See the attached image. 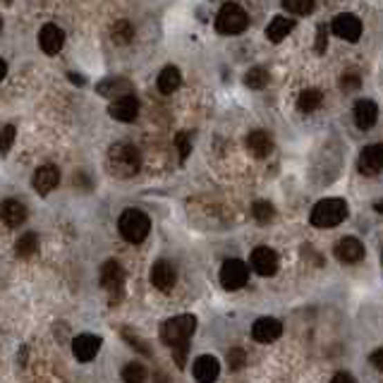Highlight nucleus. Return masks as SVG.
<instances>
[{
	"label": "nucleus",
	"mask_w": 383,
	"mask_h": 383,
	"mask_svg": "<svg viewBox=\"0 0 383 383\" xmlns=\"http://www.w3.org/2000/svg\"><path fill=\"white\" fill-rule=\"evenodd\" d=\"M196 330V319L192 314H183V317L168 319L160 324V340H163L168 348H173L175 362L178 366H185V357L189 350V338Z\"/></svg>",
	"instance_id": "nucleus-1"
},
{
	"label": "nucleus",
	"mask_w": 383,
	"mask_h": 383,
	"mask_svg": "<svg viewBox=\"0 0 383 383\" xmlns=\"http://www.w3.org/2000/svg\"><path fill=\"white\" fill-rule=\"evenodd\" d=\"M106 168L113 178H120V180H129L139 173L142 168V153L134 144L129 142H118L108 149V156H106Z\"/></svg>",
	"instance_id": "nucleus-2"
},
{
	"label": "nucleus",
	"mask_w": 383,
	"mask_h": 383,
	"mask_svg": "<svg viewBox=\"0 0 383 383\" xmlns=\"http://www.w3.org/2000/svg\"><path fill=\"white\" fill-rule=\"evenodd\" d=\"M348 218V204L338 196H330V199H321L317 206L312 209V221L314 227H335Z\"/></svg>",
	"instance_id": "nucleus-3"
},
{
	"label": "nucleus",
	"mask_w": 383,
	"mask_h": 383,
	"mask_svg": "<svg viewBox=\"0 0 383 383\" xmlns=\"http://www.w3.org/2000/svg\"><path fill=\"white\" fill-rule=\"evenodd\" d=\"M118 230H120V235L125 237L129 245H139V242L147 240L149 232H151V221H149V216L144 214V211L127 209V211H122L120 221H118Z\"/></svg>",
	"instance_id": "nucleus-4"
},
{
	"label": "nucleus",
	"mask_w": 383,
	"mask_h": 383,
	"mask_svg": "<svg viewBox=\"0 0 383 383\" xmlns=\"http://www.w3.org/2000/svg\"><path fill=\"white\" fill-rule=\"evenodd\" d=\"M250 27V15L237 3H225L216 17V32L223 36H237Z\"/></svg>",
	"instance_id": "nucleus-5"
},
{
	"label": "nucleus",
	"mask_w": 383,
	"mask_h": 383,
	"mask_svg": "<svg viewBox=\"0 0 383 383\" xmlns=\"http://www.w3.org/2000/svg\"><path fill=\"white\" fill-rule=\"evenodd\" d=\"M250 281V266L240 259H227L221 268V286L225 290H240Z\"/></svg>",
	"instance_id": "nucleus-6"
},
{
	"label": "nucleus",
	"mask_w": 383,
	"mask_h": 383,
	"mask_svg": "<svg viewBox=\"0 0 383 383\" xmlns=\"http://www.w3.org/2000/svg\"><path fill=\"white\" fill-rule=\"evenodd\" d=\"M108 115L118 122H134L139 115V101L132 94L113 98V103L108 106Z\"/></svg>",
	"instance_id": "nucleus-7"
},
{
	"label": "nucleus",
	"mask_w": 383,
	"mask_h": 383,
	"mask_svg": "<svg viewBox=\"0 0 383 383\" xmlns=\"http://www.w3.org/2000/svg\"><path fill=\"white\" fill-rule=\"evenodd\" d=\"M357 168L362 175H379L383 170V144H369L366 149H362Z\"/></svg>",
	"instance_id": "nucleus-8"
},
{
	"label": "nucleus",
	"mask_w": 383,
	"mask_h": 383,
	"mask_svg": "<svg viewBox=\"0 0 383 383\" xmlns=\"http://www.w3.org/2000/svg\"><path fill=\"white\" fill-rule=\"evenodd\" d=\"M330 29H333L335 36H340L343 41H350V44H355V41H359L362 36V22L359 17H355V15H338V17L333 19V24H330Z\"/></svg>",
	"instance_id": "nucleus-9"
},
{
	"label": "nucleus",
	"mask_w": 383,
	"mask_h": 383,
	"mask_svg": "<svg viewBox=\"0 0 383 383\" xmlns=\"http://www.w3.org/2000/svg\"><path fill=\"white\" fill-rule=\"evenodd\" d=\"M252 268L259 273V276H276L278 271V254L271 250V247H256L252 252V259H250Z\"/></svg>",
	"instance_id": "nucleus-10"
},
{
	"label": "nucleus",
	"mask_w": 383,
	"mask_h": 383,
	"mask_svg": "<svg viewBox=\"0 0 383 383\" xmlns=\"http://www.w3.org/2000/svg\"><path fill=\"white\" fill-rule=\"evenodd\" d=\"M39 46L46 55H58L65 46V32L58 24H46L39 34Z\"/></svg>",
	"instance_id": "nucleus-11"
},
{
	"label": "nucleus",
	"mask_w": 383,
	"mask_h": 383,
	"mask_svg": "<svg viewBox=\"0 0 383 383\" xmlns=\"http://www.w3.org/2000/svg\"><path fill=\"white\" fill-rule=\"evenodd\" d=\"M58 183H60V170L55 168V165H48V163L41 165V168L34 173V178H32L34 189L39 192L41 196L50 194V192L58 187Z\"/></svg>",
	"instance_id": "nucleus-12"
},
{
	"label": "nucleus",
	"mask_w": 383,
	"mask_h": 383,
	"mask_svg": "<svg viewBox=\"0 0 383 383\" xmlns=\"http://www.w3.org/2000/svg\"><path fill=\"white\" fill-rule=\"evenodd\" d=\"M283 333V324L278 319H271V317H263L254 321V326H252V338L256 340V343H273V340H278Z\"/></svg>",
	"instance_id": "nucleus-13"
},
{
	"label": "nucleus",
	"mask_w": 383,
	"mask_h": 383,
	"mask_svg": "<svg viewBox=\"0 0 383 383\" xmlns=\"http://www.w3.org/2000/svg\"><path fill=\"white\" fill-rule=\"evenodd\" d=\"M98 350H101V338L98 335L84 333L72 340V352H75V357L80 362H91L98 355Z\"/></svg>",
	"instance_id": "nucleus-14"
},
{
	"label": "nucleus",
	"mask_w": 383,
	"mask_h": 383,
	"mask_svg": "<svg viewBox=\"0 0 383 383\" xmlns=\"http://www.w3.org/2000/svg\"><path fill=\"white\" fill-rule=\"evenodd\" d=\"M335 259L343 263H357L364 259V245H362L357 237H343V240L335 245Z\"/></svg>",
	"instance_id": "nucleus-15"
},
{
	"label": "nucleus",
	"mask_w": 383,
	"mask_h": 383,
	"mask_svg": "<svg viewBox=\"0 0 383 383\" xmlns=\"http://www.w3.org/2000/svg\"><path fill=\"white\" fill-rule=\"evenodd\" d=\"M192 371H194V379L199 383H214L216 379H218V374H221V364H218V359H216V357L201 355V357H196Z\"/></svg>",
	"instance_id": "nucleus-16"
},
{
	"label": "nucleus",
	"mask_w": 383,
	"mask_h": 383,
	"mask_svg": "<svg viewBox=\"0 0 383 383\" xmlns=\"http://www.w3.org/2000/svg\"><path fill=\"white\" fill-rule=\"evenodd\" d=\"M175 281H178V273H175L173 263L168 261H156L151 268V283L156 286L160 292H170L175 288Z\"/></svg>",
	"instance_id": "nucleus-17"
},
{
	"label": "nucleus",
	"mask_w": 383,
	"mask_h": 383,
	"mask_svg": "<svg viewBox=\"0 0 383 383\" xmlns=\"http://www.w3.org/2000/svg\"><path fill=\"white\" fill-rule=\"evenodd\" d=\"M0 218L8 227H17L27 221V206L17 199H5L0 204Z\"/></svg>",
	"instance_id": "nucleus-18"
},
{
	"label": "nucleus",
	"mask_w": 383,
	"mask_h": 383,
	"mask_svg": "<svg viewBox=\"0 0 383 383\" xmlns=\"http://www.w3.org/2000/svg\"><path fill=\"white\" fill-rule=\"evenodd\" d=\"M379 120V106L371 98H362L355 103V122L359 129H369Z\"/></svg>",
	"instance_id": "nucleus-19"
},
{
	"label": "nucleus",
	"mask_w": 383,
	"mask_h": 383,
	"mask_svg": "<svg viewBox=\"0 0 383 383\" xmlns=\"http://www.w3.org/2000/svg\"><path fill=\"white\" fill-rule=\"evenodd\" d=\"M96 91L101 96H108V98H120V96H125L132 91V82L125 80V77H108V80L98 82Z\"/></svg>",
	"instance_id": "nucleus-20"
},
{
	"label": "nucleus",
	"mask_w": 383,
	"mask_h": 383,
	"mask_svg": "<svg viewBox=\"0 0 383 383\" xmlns=\"http://www.w3.org/2000/svg\"><path fill=\"white\" fill-rule=\"evenodd\" d=\"M125 283V271L118 261H106L101 268V286L108 290V292H115V290L122 288Z\"/></svg>",
	"instance_id": "nucleus-21"
},
{
	"label": "nucleus",
	"mask_w": 383,
	"mask_h": 383,
	"mask_svg": "<svg viewBox=\"0 0 383 383\" xmlns=\"http://www.w3.org/2000/svg\"><path fill=\"white\" fill-rule=\"evenodd\" d=\"M247 149H250L252 156L266 158L268 153L273 151V139H271V134L263 132V129H254V132H250V137H247Z\"/></svg>",
	"instance_id": "nucleus-22"
},
{
	"label": "nucleus",
	"mask_w": 383,
	"mask_h": 383,
	"mask_svg": "<svg viewBox=\"0 0 383 383\" xmlns=\"http://www.w3.org/2000/svg\"><path fill=\"white\" fill-rule=\"evenodd\" d=\"M156 84H158L160 94H173V91H178L180 84H183V75H180V70L175 65H168L160 70Z\"/></svg>",
	"instance_id": "nucleus-23"
},
{
	"label": "nucleus",
	"mask_w": 383,
	"mask_h": 383,
	"mask_svg": "<svg viewBox=\"0 0 383 383\" xmlns=\"http://www.w3.org/2000/svg\"><path fill=\"white\" fill-rule=\"evenodd\" d=\"M292 29H295L292 19L283 17V15H278V17H273L271 24L266 27V36H268V41H273V44H281L283 39H288Z\"/></svg>",
	"instance_id": "nucleus-24"
},
{
	"label": "nucleus",
	"mask_w": 383,
	"mask_h": 383,
	"mask_svg": "<svg viewBox=\"0 0 383 383\" xmlns=\"http://www.w3.org/2000/svg\"><path fill=\"white\" fill-rule=\"evenodd\" d=\"M321 101H324V94L319 89H304L297 98V108L302 113H314L321 106Z\"/></svg>",
	"instance_id": "nucleus-25"
},
{
	"label": "nucleus",
	"mask_w": 383,
	"mask_h": 383,
	"mask_svg": "<svg viewBox=\"0 0 383 383\" xmlns=\"http://www.w3.org/2000/svg\"><path fill=\"white\" fill-rule=\"evenodd\" d=\"M15 250H17L19 256H34L36 250H39V237L34 235V232H24L22 237L17 240V245H15Z\"/></svg>",
	"instance_id": "nucleus-26"
},
{
	"label": "nucleus",
	"mask_w": 383,
	"mask_h": 383,
	"mask_svg": "<svg viewBox=\"0 0 383 383\" xmlns=\"http://www.w3.org/2000/svg\"><path fill=\"white\" fill-rule=\"evenodd\" d=\"M245 84L250 86V89H254V91H259V89H263V86L268 84V72H266V67H252L250 72L245 75Z\"/></svg>",
	"instance_id": "nucleus-27"
},
{
	"label": "nucleus",
	"mask_w": 383,
	"mask_h": 383,
	"mask_svg": "<svg viewBox=\"0 0 383 383\" xmlns=\"http://www.w3.org/2000/svg\"><path fill=\"white\" fill-rule=\"evenodd\" d=\"M111 39L115 41L118 46H127L129 41L134 39V27H132L129 22H118V24H113Z\"/></svg>",
	"instance_id": "nucleus-28"
},
{
	"label": "nucleus",
	"mask_w": 383,
	"mask_h": 383,
	"mask_svg": "<svg viewBox=\"0 0 383 383\" xmlns=\"http://www.w3.org/2000/svg\"><path fill=\"white\" fill-rule=\"evenodd\" d=\"M122 381L125 383H147V369L139 362H129L122 369Z\"/></svg>",
	"instance_id": "nucleus-29"
},
{
	"label": "nucleus",
	"mask_w": 383,
	"mask_h": 383,
	"mask_svg": "<svg viewBox=\"0 0 383 383\" xmlns=\"http://www.w3.org/2000/svg\"><path fill=\"white\" fill-rule=\"evenodd\" d=\"M252 214H254V218L259 223H271L273 216H276V209H273L271 201H256V204L252 206Z\"/></svg>",
	"instance_id": "nucleus-30"
},
{
	"label": "nucleus",
	"mask_w": 383,
	"mask_h": 383,
	"mask_svg": "<svg viewBox=\"0 0 383 383\" xmlns=\"http://www.w3.org/2000/svg\"><path fill=\"white\" fill-rule=\"evenodd\" d=\"M15 137H17L15 125H5L3 129H0V153H3V156H8L10 149L15 147Z\"/></svg>",
	"instance_id": "nucleus-31"
},
{
	"label": "nucleus",
	"mask_w": 383,
	"mask_h": 383,
	"mask_svg": "<svg viewBox=\"0 0 383 383\" xmlns=\"http://www.w3.org/2000/svg\"><path fill=\"white\" fill-rule=\"evenodd\" d=\"M283 8L290 15H309L314 10V0H283Z\"/></svg>",
	"instance_id": "nucleus-32"
},
{
	"label": "nucleus",
	"mask_w": 383,
	"mask_h": 383,
	"mask_svg": "<svg viewBox=\"0 0 383 383\" xmlns=\"http://www.w3.org/2000/svg\"><path fill=\"white\" fill-rule=\"evenodd\" d=\"M362 86V77L357 75V72H345L343 77H340V89L345 91V94H352V91H357Z\"/></svg>",
	"instance_id": "nucleus-33"
},
{
	"label": "nucleus",
	"mask_w": 383,
	"mask_h": 383,
	"mask_svg": "<svg viewBox=\"0 0 383 383\" xmlns=\"http://www.w3.org/2000/svg\"><path fill=\"white\" fill-rule=\"evenodd\" d=\"M175 147H178V156H180V163H185L187 156L192 153V142L189 137L185 132H180L178 137H175Z\"/></svg>",
	"instance_id": "nucleus-34"
},
{
	"label": "nucleus",
	"mask_w": 383,
	"mask_h": 383,
	"mask_svg": "<svg viewBox=\"0 0 383 383\" xmlns=\"http://www.w3.org/2000/svg\"><path fill=\"white\" fill-rule=\"evenodd\" d=\"M245 362H247V355L242 348H232L230 352H227V364H230V369H235V371L242 369Z\"/></svg>",
	"instance_id": "nucleus-35"
},
{
	"label": "nucleus",
	"mask_w": 383,
	"mask_h": 383,
	"mask_svg": "<svg viewBox=\"0 0 383 383\" xmlns=\"http://www.w3.org/2000/svg\"><path fill=\"white\" fill-rule=\"evenodd\" d=\"M328 48V27L326 24H319L317 29V53H326Z\"/></svg>",
	"instance_id": "nucleus-36"
},
{
	"label": "nucleus",
	"mask_w": 383,
	"mask_h": 383,
	"mask_svg": "<svg viewBox=\"0 0 383 383\" xmlns=\"http://www.w3.org/2000/svg\"><path fill=\"white\" fill-rule=\"evenodd\" d=\"M369 362H371V366H374V369L383 371V350H374V352H371Z\"/></svg>",
	"instance_id": "nucleus-37"
},
{
	"label": "nucleus",
	"mask_w": 383,
	"mask_h": 383,
	"mask_svg": "<svg viewBox=\"0 0 383 383\" xmlns=\"http://www.w3.org/2000/svg\"><path fill=\"white\" fill-rule=\"evenodd\" d=\"M330 383H357V381H355V376L348 374V371H338V374L330 379Z\"/></svg>",
	"instance_id": "nucleus-38"
},
{
	"label": "nucleus",
	"mask_w": 383,
	"mask_h": 383,
	"mask_svg": "<svg viewBox=\"0 0 383 383\" xmlns=\"http://www.w3.org/2000/svg\"><path fill=\"white\" fill-rule=\"evenodd\" d=\"M70 82H75L77 86H82V84H84V80H82L80 75H75V72H70Z\"/></svg>",
	"instance_id": "nucleus-39"
},
{
	"label": "nucleus",
	"mask_w": 383,
	"mask_h": 383,
	"mask_svg": "<svg viewBox=\"0 0 383 383\" xmlns=\"http://www.w3.org/2000/svg\"><path fill=\"white\" fill-rule=\"evenodd\" d=\"M5 75H8V65L0 60V80H5Z\"/></svg>",
	"instance_id": "nucleus-40"
},
{
	"label": "nucleus",
	"mask_w": 383,
	"mask_h": 383,
	"mask_svg": "<svg viewBox=\"0 0 383 383\" xmlns=\"http://www.w3.org/2000/svg\"><path fill=\"white\" fill-rule=\"evenodd\" d=\"M376 211H379V214H383V199L381 201H376V206H374Z\"/></svg>",
	"instance_id": "nucleus-41"
},
{
	"label": "nucleus",
	"mask_w": 383,
	"mask_h": 383,
	"mask_svg": "<svg viewBox=\"0 0 383 383\" xmlns=\"http://www.w3.org/2000/svg\"><path fill=\"white\" fill-rule=\"evenodd\" d=\"M0 32H3V19H0Z\"/></svg>",
	"instance_id": "nucleus-42"
},
{
	"label": "nucleus",
	"mask_w": 383,
	"mask_h": 383,
	"mask_svg": "<svg viewBox=\"0 0 383 383\" xmlns=\"http://www.w3.org/2000/svg\"><path fill=\"white\" fill-rule=\"evenodd\" d=\"M3 3H12V0H3Z\"/></svg>",
	"instance_id": "nucleus-43"
},
{
	"label": "nucleus",
	"mask_w": 383,
	"mask_h": 383,
	"mask_svg": "<svg viewBox=\"0 0 383 383\" xmlns=\"http://www.w3.org/2000/svg\"><path fill=\"white\" fill-rule=\"evenodd\" d=\"M381 261H383V254H381Z\"/></svg>",
	"instance_id": "nucleus-44"
}]
</instances>
